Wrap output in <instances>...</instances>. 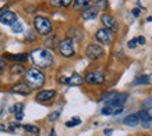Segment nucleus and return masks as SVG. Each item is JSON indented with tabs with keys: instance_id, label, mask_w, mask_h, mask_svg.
<instances>
[{
	"instance_id": "obj_23",
	"label": "nucleus",
	"mask_w": 152,
	"mask_h": 136,
	"mask_svg": "<svg viewBox=\"0 0 152 136\" xmlns=\"http://www.w3.org/2000/svg\"><path fill=\"white\" fill-rule=\"evenodd\" d=\"M11 31L14 32V33H21V32L24 31V25L20 21H17V22H14L13 25H11Z\"/></svg>"
},
{
	"instance_id": "obj_24",
	"label": "nucleus",
	"mask_w": 152,
	"mask_h": 136,
	"mask_svg": "<svg viewBox=\"0 0 152 136\" xmlns=\"http://www.w3.org/2000/svg\"><path fill=\"white\" fill-rule=\"evenodd\" d=\"M80 124H81V119H80V118H77V117H74L71 121H67V122H66V127H67V128H73V127L80 125Z\"/></svg>"
},
{
	"instance_id": "obj_17",
	"label": "nucleus",
	"mask_w": 152,
	"mask_h": 136,
	"mask_svg": "<svg viewBox=\"0 0 152 136\" xmlns=\"http://www.w3.org/2000/svg\"><path fill=\"white\" fill-rule=\"evenodd\" d=\"M11 113H14L17 121H21L24 118V104L18 103V104H15L14 107H11Z\"/></svg>"
},
{
	"instance_id": "obj_3",
	"label": "nucleus",
	"mask_w": 152,
	"mask_h": 136,
	"mask_svg": "<svg viewBox=\"0 0 152 136\" xmlns=\"http://www.w3.org/2000/svg\"><path fill=\"white\" fill-rule=\"evenodd\" d=\"M34 27H35L38 33H39V35H43V36H48V35L52 33V31H53L50 20H48L46 17H42V15H38V17L34 18Z\"/></svg>"
},
{
	"instance_id": "obj_36",
	"label": "nucleus",
	"mask_w": 152,
	"mask_h": 136,
	"mask_svg": "<svg viewBox=\"0 0 152 136\" xmlns=\"http://www.w3.org/2000/svg\"><path fill=\"white\" fill-rule=\"evenodd\" d=\"M49 136H55V129H52V132H50V135Z\"/></svg>"
},
{
	"instance_id": "obj_5",
	"label": "nucleus",
	"mask_w": 152,
	"mask_h": 136,
	"mask_svg": "<svg viewBox=\"0 0 152 136\" xmlns=\"http://www.w3.org/2000/svg\"><path fill=\"white\" fill-rule=\"evenodd\" d=\"M126 100H127V93H113L112 97H109L105 101V106L106 107H112L115 110L117 107H123Z\"/></svg>"
},
{
	"instance_id": "obj_25",
	"label": "nucleus",
	"mask_w": 152,
	"mask_h": 136,
	"mask_svg": "<svg viewBox=\"0 0 152 136\" xmlns=\"http://www.w3.org/2000/svg\"><path fill=\"white\" fill-rule=\"evenodd\" d=\"M74 3H75V7L80 9V7H85L91 3V0H74Z\"/></svg>"
},
{
	"instance_id": "obj_37",
	"label": "nucleus",
	"mask_w": 152,
	"mask_h": 136,
	"mask_svg": "<svg viewBox=\"0 0 152 136\" xmlns=\"http://www.w3.org/2000/svg\"><path fill=\"white\" fill-rule=\"evenodd\" d=\"M147 21H148V22H152V17H148Z\"/></svg>"
},
{
	"instance_id": "obj_31",
	"label": "nucleus",
	"mask_w": 152,
	"mask_h": 136,
	"mask_svg": "<svg viewBox=\"0 0 152 136\" xmlns=\"http://www.w3.org/2000/svg\"><path fill=\"white\" fill-rule=\"evenodd\" d=\"M123 111V107H117V109L113 110V115H117V114H120Z\"/></svg>"
},
{
	"instance_id": "obj_19",
	"label": "nucleus",
	"mask_w": 152,
	"mask_h": 136,
	"mask_svg": "<svg viewBox=\"0 0 152 136\" xmlns=\"http://www.w3.org/2000/svg\"><path fill=\"white\" fill-rule=\"evenodd\" d=\"M10 72H11V75H23L25 72V68L23 64H14L10 68Z\"/></svg>"
},
{
	"instance_id": "obj_22",
	"label": "nucleus",
	"mask_w": 152,
	"mask_h": 136,
	"mask_svg": "<svg viewBox=\"0 0 152 136\" xmlns=\"http://www.w3.org/2000/svg\"><path fill=\"white\" fill-rule=\"evenodd\" d=\"M71 1L73 0H52V4L56 6V7H69L71 4Z\"/></svg>"
},
{
	"instance_id": "obj_20",
	"label": "nucleus",
	"mask_w": 152,
	"mask_h": 136,
	"mask_svg": "<svg viewBox=\"0 0 152 136\" xmlns=\"http://www.w3.org/2000/svg\"><path fill=\"white\" fill-rule=\"evenodd\" d=\"M149 82H151V78L148 77V75H140V77L135 78L134 85H135V86H138V85H148Z\"/></svg>"
},
{
	"instance_id": "obj_27",
	"label": "nucleus",
	"mask_w": 152,
	"mask_h": 136,
	"mask_svg": "<svg viewBox=\"0 0 152 136\" xmlns=\"http://www.w3.org/2000/svg\"><path fill=\"white\" fill-rule=\"evenodd\" d=\"M102 114H103V115H113V109H112V107H103V109H102Z\"/></svg>"
},
{
	"instance_id": "obj_1",
	"label": "nucleus",
	"mask_w": 152,
	"mask_h": 136,
	"mask_svg": "<svg viewBox=\"0 0 152 136\" xmlns=\"http://www.w3.org/2000/svg\"><path fill=\"white\" fill-rule=\"evenodd\" d=\"M29 59L39 68H49L53 64V54L48 49H34L29 54Z\"/></svg>"
},
{
	"instance_id": "obj_32",
	"label": "nucleus",
	"mask_w": 152,
	"mask_h": 136,
	"mask_svg": "<svg viewBox=\"0 0 152 136\" xmlns=\"http://www.w3.org/2000/svg\"><path fill=\"white\" fill-rule=\"evenodd\" d=\"M135 46H137V43H135V41H134V39L129 42V47H130V49H134Z\"/></svg>"
},
{
	"instance_id": "obj_33",
	"label": "nucleus",
	"mask_w": 152,
	"mask_h": 136,
	"mask_svg": "<svg viewBox=\"0 0 152 136\" xmlns=\"http://www.w3.org/2000/svg\"><path fill=\"white\" fill-rule=\"evenodd\" d=\"M131 13H133L134 17H138V15H140V9H134Z\"/></svg>"
},
{
	"instance_id": "obj_14",
	"label": "nucleus",
	"mask_w": 152,
	"mask_h": 136,
	"mask_svg": "<svg viewBox=\"0 0 152 136\" xmlns=\"http://www.w3.org/2000/svg\"><path fill=\"white\" fill-rule=\"evenodd\" d=\"M137 115H138L140 122H142L145 127H148L149 122L152 121V111L151 110H141Z\"/></svg>"
},
{
	"instance_id": "obj_9",
	"label": "nucleus",
	"mask_w": 152,
	"mask_h": 136,
	"mask_svg": "<svg viewBox=\"0 0 152 136\" xmlns=\"http://www.w3.org/2000/svg\"><path fill=\"white\" fill-rule=\"evenodd\" d=\"M60 83H64V85H69V86H80V85H83L84 82V78L77 72H73L71 74V77L66 78V77H61L59 79Z\"/></svg>"
},
{
	"instance_id": "obj_11",
	"label": "nucleus",
	"mask_w": 152,
	"mask_h": 136,
	"mask_svg": "<svg viewBox=\"0 0 152 136\" xmlns=\"http://www.w3.org/2000/svg\"><path fill=\"white\" fill-rule=\"evenodd\" d=\"M101 21L105 25L106 29H109V31H116L117 29V24H116L115 18L112 17L110 14H103L101 17Z\"/></svg>"
},
{
	"instance_id": "obj_15",
	"label": "nucleus",
	"mask_w": 152,
	"mask_h": 136,
	"mask_svg": "<svg viewBox=\"0 0 152 136\" xmlns=\"http://www.w3.org/2000/svg\"><path fill=\"white\" fill-rule=\"evenodd\" d=\"M98 11H99V10L96 9V7H88V9H85L83 11V14H81V17H83V20H94L95 18V17H96L98 15Z\"/></svg>"
},
{
	"instance_id": "obj_30",
	"label": "nucleus",
	"mask_w": 152,
	"mask_h": 136,
	"mask_svg": "<svg viewBox=\"0 0 152 136\" xmlns=\"http://www.w3.org/2000/svg\"><path fill=\"white\" fill-rule=\"evenodd\" d=\"M134 41H135V43H137V45H144V43H145V38H144V36H138V38H135Z\"/></svg>"
},
{
	"instance_id": "obj_26",
	"label": "nucleus",
	"mask_w": 152,
	"mask_h": 136,
	"mask_svg": "<svg viewBox=\"0 0 152 136\" xmlns=\"http://www.w3.org/2000/svg\"><path fill=\"white\" fill-rule=\"evenodd\" d=\"M59 115H60L59 111H55V113H52L50 115H49V118H48V119H49V122H55V121H57V119H59Z\"/></svg>"
},
{
	"instance_id": "obj_13",
	"label": "nucleus",
	"mask_w": 152,
	"mask_h": 136,
	"mask_svg": "<svg viewBox=\"0 0 152 136\" xmlns=\"http://www.w3.org/2000/svg\"><path fill=\"white\" fill-rule=\"evenodd\" d=\"M55 96H56V90H53V89H46V90L38 92L37 100L43 103V101H49V100H52Z\"/></svg>"
},
{
	"instance_id": "obj_28",
	"label": "nucleus",
	"mask_w": 152,
	"mask_h": 136,
	"mask_svg": "<svg viewBox=\"0 0 152 136\" xmlns=\"http://www.w3.org/2000/svg\"><path fill=\"white\" fill-rule=\"evenodd\" d=\"M106 1H107V0H96V9L98 10H102V9H105L106 7Z\"/></svg>"
},
{
	"instance_id": "obj_16",
	"label": "nucleus",
	"mask_w": 152,
	"mask_h": 136,
	"mask_svg": "<svg viewBox=\"0 0 152 136\" xmlns=\"http://www.w3.org/2000/svg\"><path fill=\"white\" fill-rule=\"evenodd\" d=\"M4 57H6V59H9V60H11V61H14L15 64H17V63L23 64V63H25V61H27L29 56L21 53V54H6Z\"/></svg>"
},
{
	"instance_id": "obj_35",
	"label": "nucleus",
	"mask_w": 152,
	"mask_h": 136,
	"mask_svg": "<svg viewBox=\"0 0 152 136\" xmlns=\"http://www.w3.org/2000/svg\"><path fill=\"white\" fill-rule=\"evenodd\" d=\"M6 11H9V9H7V7H3V9H0V15H3Z\"/></svg>"
},
{
	"instance_id": "obj_7",
	"label": "nucleus",
	"mask_w": 152,
	"mask_h": 136,
	"mask_svg": "<svg viewBox=\"0 0 152 136\" xmlns=\"http://www.w3.org/2000/svg\"><path fill=\"white\" fill-rule=\"evenodd\" d=\"M95 39L101 45H110L112 42H113V33H112V31L106 29V28H101L95 33Z\"/></svg>"
},
{
	"instance_id": "obj_6",
	"label": "nucleus",
	"mask_w": 152,
	"mask_h": 136,
	"mask_svg": "<svg viewBox=\"0 0 152 136\" xmlns=\"http://www.w3.org/2000/svg\"><path fill=\"white\" fill-rule=\"evenodd\" d=\"M85 82L89 85H102L105 82V74L102 71H89L85 74Z\"/></svg>"
},
{
	"instance_id": "obj_12",
	"label": "nucleus",
	"mask_w": 152,
	"mask_h": 136,
	"mask_svg": "<svg viewBox=\"0 0 152 136\" xmlns=\"http://www.w3.org/2000/svg\"><path fill=\"white\" fill-rule=\"evenodd\" d=\"M18 20H17V15H15V13H13V11H6L3 15H0V22L3 24V25H13L14 22H17Z\"/></svg>"
},
{
	"instance_id": "obj_8",
	"label": "nucleus",
	"mask_w": 152,
	"mask_h": 136,
	"mask_svg": "<svg viewBox=\"0 0 152 136\" xmlns=\"http://www.w3.org/2000/svg\"><path fill=\"white\" fill-rule=\"evenodd\" d=\"M85 54L89 60H98L103 56V49H102V46L96 45V43H91L87 46Z\"/></svg>"
},
{
	"instance_id": "obj_4",
	"label": "nucleus",
	"mask_w": 152,
	"mask_h": 136,
	"mask_svg": "<svg viewBox=\"0 0 152 136\" xmlns=\"http://www.w3.org/2000/svg\"><path fill=\"white\" fill-rule=\"evenodd\" d=\"M57 50H59V53L63 57H71L74 56L75 53V50H74V45H73V41H71V38H66L63 41L59 42V45H57Z\"/></svg>"
},
{
	"instance_id": "obj_2",
	"label": "nucleus",
	"mask_w": 152,
	"mask_h": 136,
	"mask_svg": "<svg viewBox=\"0 0 152 136\" xmlns=\"http://www.w3.org/2000/svg\"><path fill=\"white\" fill-rule=\"evenodd\" d=\"M45 79H46L45 74L41 72L35 67L28 68V69H25V72H24V82L31 89H39V88H42L43 83H45Z\"/></svg>"
},
{
	"instance_id": "obj_34",
	"label": "nucleus",
	"mask_w": 152,
	"mask_h": 136,
	"mask_svg": "<svg viewBox=\"0 0 152 136\" xmlns=\"http://www.w3.org/2000/svg\"><path fill=\"white\" fill-rule=\"evenodd\" d=\"M103 133H105L106 136H110L112 133H113V131H112V129H105V131H103Z\"/></svg>"
},
{
	"instance_id": "obj_38",
	"label": "nucleus",
	"mask_w": 152,
	"mask_h": 136,
	"mask_svg": "<svg viewBox=\"0 0 152 136\" xmlns=\"http://www.w3.org/2000/svg\"><path fill=\"white\" fill-rule=\"evenodd\" d=\"M4 1H11V0H4Z\"/></svg>"
},
{
	"instance_id": "obj_21",
	"label": "nucleus",
	"mask_w": 152,
	"mask_h": 136,
	"mask_svg": "<svg viewBox=\"0 0 152 136\" xmlns=\"http://www.w3.org/2000/svg\"><path fill=\"white\" fill-rule=\"evenodd\" d=\"M24 131L29 132V133H34V135H39V128L37 127V125H32V124H25V125H23Z\"/></svg>"
},
{
	"instance_id": "obj_10",
	"label": "nucleus",
	"mask_w": 152,
	"mask_h": 136,
	"mask_svg": "<svg viewBox=\"0 0 152 136\" xmlns=\"http://www.w3.org/2000/svg\"><path fill=\"white\" fill-rule=\"evenodd\" d=\"M31 90L32 89L28 86L24 81L17 82V83H14L13 86H11V92L13 93H17V95H21V96H29L31 95Z\"/></svg>"
},
{
	"instance_id": "obj_29",
	"label": "nucleus",
	"mask_w": 152,
	"mask_h": 136,
	"mask_svg": "<svg viewBox=\"0 0 152 136\" xmlns=\"http://www.w3.org/2000/svg\"><path fill=\"white\" fill-rule=\"evenodd\" d=\"M6 71V61L3 59H0V75Z\"/></svg>"
},
{
	"instance_id": "obj_18",
	"label": "nucleus",
	"mask_w": 152,
	"mask_h": 136,
	"mask_svg": "<svg viewBox=\"0 0 152 136\" xmlns=\"http://www.w3.org/2000/svg\"><path fill=\"white\" fill-rule=\"evenodd\" d=\"M123 124H124V125H127V127H137V125L140 124L138 115H137V114H130L129 117L124 118Z\"/></svg>"
}]
</instances>
